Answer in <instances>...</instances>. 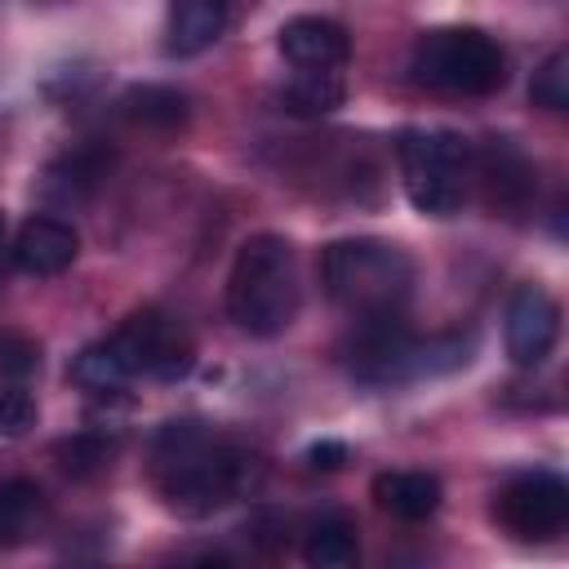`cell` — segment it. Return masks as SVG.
I'll list each match as a JSON object with an SVG mask.
<instances>
[{
    "label": "cell",
    "mask_w": 569,
    "mask_h": 569,
    "mask_svg": "<svg viewBox=\"0 0 569 569\" xmlns=\"http://www.w3.org/2000/svg\"><path fill=\"white\" fill-rule=\"evenodd\" d=\"M262 480V462L204 418H169L151 440V485L164 507L209 516Z\"/></svg>",
    "instance_id": "cell-1"
},
{
    "label": "cell",
    "mask_w": 569,
    "mask_h": 569,
    "mask_svg": "<svg viewBox=\"0 0 569 569\" xmlns=\"http://www.w3.org/2000/svg\"><path fill=\"white\" fill-rule=\"evenodd\" d=\"M320 284L329 302L342 307L356 325L391 320V316H405V302L413 293V258L400 244H387L373 236H347L325 244Z\"/></svg>",
    "instance_id": "cell-2"
},
{
    "label": "cell",
    "mask_w": 569,
    "mask_h": 569,
    "mask_svg": "<svg viewBox=\"0 0 569 569\" xmlns=\"http://www.w3.org/2000/svg\"><path fill=\"white\" fill-rule=\"evenodd\" d=\"M302 307V280H298V253L284 236L258 231L236 249L231 276H227V316L236 329L253 338H276L298 320Z\"/></svg>",
    "instance_id": "cell-3"
},
{
    "label": "cell",
    "mask_w": 569,
    "mask_h": 569,
    "mask_svg": "<svg viewBox=\"0 0 569 569\" xmlns=\"http://www.w3.org/2000/svg\"><path fill=\"white\" fill-rule=\"evenodd\" d=\"M409 71L427 89L458 93V98H485L507 84V53L480 27H436L418 36L409 53Z\"/></svg>",
    "instance_id": "cell-4"
},
{
    "label": "cell",
    "mask_w": 569,
    "mask_h": 569,
    "mask_svg": "<svg viewBox=\"0 0 569 569\" xmlns=\"http://www.w3.org/2000/svg\"><path fill=\"white\" fill-rule=\"evenodd\" d=\"M405 196L427 218H453L471 191V142L453 129H405L396 142Z\"/></svg>",
    "instance_id": "cell-5"
},
{
    "label": "cell",
    "mask_w": 569,
    "mask_h": 569,
    "mask_svg": "<svg viewBox=\"0 0 569 569\" xmlns=\"http://www.w3.org/2000/svg\"><path fill=\"white\" fill-rule=\"evenodd\" d=\"M111 347L120 351V360H124V369H129L133 378L178 382V378H187L191 365H196L191 333L182 329V320H173V316L160 311V307L133 311V316L111 333Z\"/></svg>",
    "instance_id": "cell-6"
},
{
    "label": "cell",
    "mask_w": 569,
    "mask_h": 569,
    "mask_svg": "<svg viewBox=\"0 0 569 569\" xmlns=\"http://www.w3.org/2000/svg\"><path fill=\"white\" fill-rule=\"evenodd\" d=\"M493 520L520 542L560 538L565 525H569V485H565V476H556L547 467L511 476L493 493Z\"/></svg>",
    "instance_id": "cell-7"
},
{
    "label": "cell",
    "mask_w": 569,
    "mask_h": 569,
    "mask_svg": "<svg viewBox=\"0 0 569 569\" xmlns=\"http://www.w3.org/2000/svg\"><path fill=\"white\" fill-rule=\"evenodd\" d=\"M347 369L365 387H400L409 378H427V369H422V338L405 325V316L360 320L356 338L347 347Z\"/></svg>",
    "instance_id": "cell-8"
},
{
    "label": "cell",
    "mask_w": 569,
    "mask_h": 569,
    "mask_svg": "<svg viewBox=\"0 0 569 569\" xmlns=\"http://www.w3.org/2000/svg\"><path fill=\"white\" fill-rule=\"evenodd\" d=\"M471 182L480 187V200L502 213V218H520L533 204L538 191V169L525 156V147L516 138H498L489 133L480 147H471Z\"/></svg>",
    "instance_id": "cell-9"
},
{
    "label": "cell",
    "mask_w": 569,
    "mask_h": 569,
    "mask_svg": "<svg viewBox=\"0 0 569 569\" xmlns=\"http://www.w3.org/2000/svg\"><path fill=\"white\" fill-rule=\"evenodd\" d=\"M502 333H507V356H511V365L538 369V365L556 351V338H560V302H556L538 280L516 284L511 298H507Z\"/></svg>",
    "instance_id": "cell-10"
},
{
    "label": "cell",
    "mask_w": 569,
    "mask_h": 569,
    "mask_svg": "<svg viewBox=\"0 0 569 569\" xmlns=\"http://www.w3.org/2000/svg\"><path fill=\"white\" fill-rule=\"evenodd\" d=\"M284 62H293L298 71H338L351 58V36L342 22L320 18V13H298L280 27L276 36Z\"/></svg>",
    "instance_id": "cell-11"
},
{
    "label": "cell",
    "mask_w": 569,
    "mask_h": 569,
    "mask_svg": "<svg viewBox=\"0 0 569 569\" xmlns=\"http://www.w3.org/2000/svg\"><path fill=\"white\" fill-rule=\"evenodd\" d=\"M13 267L22 276H62L76 253H80V236L67 218H53V213H31L18 236H13Z\"/></svg>",
    "instance_id": "cell-12"
},
{
    "label": "cell",
    "mask_w": 569,
    "mask_h": 569,
    "mask_svg": "<svg viewBox=\"0 0 569 569\" xmlns=\"http://www.w3.org/2000/svg\"><path fill=\"white\" fill-rule=\"evenodd\" d=\"M227 31V4L218 0H178L164 13V53L169 58H196L213 49Z\"/></svg>",
    "instance_id": "cell-13"
},
{
    "label": "cell",
    "mask_w": 569,
    "mask_h": 569,
    "mask_svg": "<svg viewBox=\"0 0 569 569\" xmlns=\"http://www.w3.org/2000/svg\"><path fill=\"white\" fill-rule=\"evenodd\" d=\"M445 489L431 471H382L373 476V502L396 520H427L436 516Z\"/></svg>",
    "instance_id": "cell-14"
},
{
    "label": "cell",
    "mask_w": 569,
    "mask_h": 569,
    "mask_svg": "<svg viewBox=\"0 0 569 569\" xmlns=\"http://www.w3.org/2000/svg\"><path fill=\"white\" fill-rule=\"evenodd\" d=\"M49 520V498L36 480L9 476L0 480V547H22L31 542Z\"/></svg>",
    "instance_id": "cell-15"
},
{
    "label": "cell",
    "mask_w": 569,
    "mask_h": 569,
    "mask_svg": "<svg viewBox=\"0 0 569 569\" xmlns=\"http://www.w3.org/2000/svg\"><path fill=\"white\" fill-rule=\"evenodd\" d=\"M107 164H111V156H102L98 147H76V151L58 156V160L44 169L40 191H44L49 200H58V204H76V200H84V196L107 178Z\"/></svg>",
    "instance_id": "cell-16"
},
{
    "label": "cell",
    "mask_w": 569,
    "mask_h": 569,
    "mask_svg": "<svg viewBox=\"0 0 569 569\" xmlns=\"http://www.w3.org/2000/svg\"><path fill=\"white\" fill-rule=\"evenodd\" d=\"M302 565L307 569H360V538L347 516H325L311 525L302 542Z\"/></svg>",
    "instance_id": "cell-17"
},
{
    "label": "cell",
    "mask_w": 569,
    "mask_h": 569,
    "mask_svg": "<svg viewBox=\"0 0 569 569\" xmlns=\"http://www.w3.org/2000/svg\"><path fill=\"white\" fill-rule=\"evenodd\" d=\"M67 378L80 391H93V396H116V391H124L133 382V373L124 369V360L111 347V338H98V342L80 347L76 360H71V369H67Z\"/></svg>",
    "instance_id": "cell-18"
},
{
    "label": "cell",
    "mask_w": 569,
    "mask_h": 569,
    "mask_svg": "<svg viewBox=\"0 0 569 569\" xmlns=\"http://www.w3.org/2000/svg\"><path fill=\"white\" fill-rule=\"evenodd\" d=\"M124 116L142 129H178L187 120V93L173 84H129L120 98Z\"/></svg>",
    "instance_id": "cell-19"
},
{
    "label": "cell",
    "mask_w": 569,
    "mask_h": 569,
    "mask_svg": "<svg viewBox=\"0 0 569 569\" xmlns=\"http://www.w3.org/2000/svg\"><path fill=\"white\" fill-rule=\"evenodd\" d=\"M342 98H347V84L338 71H298L280 89V102L293 116H329L342 107Z\"/></svg>",
    "instance_id": "cell-20"
},
{
    "label": "cell",
    "mask_w": 569,
    "mask_h": 569,
    "mask_svg": "<svg viewBox=\"0 0 569 569\" xmlns=\"http://www.w3.org/2000/svg\"><path fill=\"white\" fill-rule=\"evenodd\" d=\"M53 458L67 476L76 480H89V476H102L116 458V440H107L102 431H76V436H62L53 445Z\"/></svg>",
    "instance_id": "cell-21"
},
{
    "label": "cell",
    "mask_w": 569,
    "mask_h": 569,
    "mask_svg": "<svg viewBox=\"0 0 569 569\" xmlns=\"http://www.w3.org/2000/svg\"><path fill=\"white\" fill-rule=\"evenodd\" d=\"M529 98H533V107H542V111H569V53L565 49H551L542 62H538V71H533V80H529Z\"/></svg>",
    "instance_id": "cell-22"
},
{
    "label": "cell",
    "mask_w": 569,
    "mask_h": 569,
    "mask_svg": "<svg viewBox=\"0 0 569 569\" xmlns=\"http://www.w3.org/2000/svg\"><path fill=\"white\" fill-rule=\"evenodd\" d=\"M36 369H40V342H31L22 333H0V382L18 387Z\"/></svg>",
    "instance_id": "cell-23"
},
{
    "label": "cell",
    "mask_w": 569,
    "mask_h": 569,
    "mask_svg": "<svg viewBox=\"0 0 569 569\" xmlns=\"http://www.w3.org/2000/svg\"><path fill=\"white\" fill-rule=\"evenodd\" d=\"M40 409H36V396L22 391V387H0V436H27L36 427Z\"/></svg>",
    "instance_id": "cell-24"
},
{
    "label": "cell",
    "mask_w": 569,
    "mask_h": 569,
    "mask_svg": "<svg viewBox=\"0 0 569 569\" xmlns=\"http://www.w3.org/2000/svg\"><path fill=\"white\" fill-rule=\"evenodd\" d=\"M307 462L320 467V471H333V467L347 462V445H342V440H316V445L307 449Z\"/></svg>",
    "instance_id": "cell-25"
},
{
    "label": "cell",
    "mask_w": 569,
    "mask_h": 569,
    "mask_svg": "<svg viewBox=\"0 0 569 569\" xmlns=\"http://www.w3.org/2000/svg\"><path fill=\"white\" fill-rule=\"evenodd\" d=\"M191 569H231V565H227V560H218V556H204V560H196Z\"/></svg>",
    "instance_id": "cell-26"
},
{
    "label": "cell",
    "mask_w": 569,
    "mask_h": 569,
    "mask_svg": "<svg viewBox=\"0 0 569 569\" xmlns=\"http://www.w3.org/2000/svg\"><path fill=\"white\" fill-rule=\"evenodd\" d=\"M0 244H4V209H0Z\"/></svg>",
    "instance_id": "cell-27"
}]
</instances>
